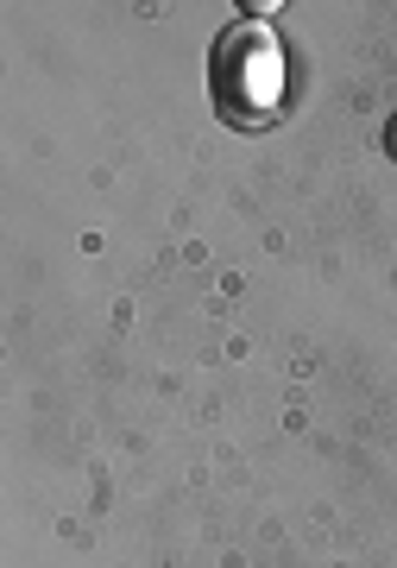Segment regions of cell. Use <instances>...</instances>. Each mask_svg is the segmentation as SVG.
Returning a JSON list of instances; mask_svg holds the SVG:
<instances>
[{
  "instance_id": "obj_2",
  "label": "cell",
  "mask_w": 397,
  "mask_h": 568,
  "mask_svg": "<svg viewBox=\"0 0 397 568\" xmlns=\"http://www.w3.org/2000/svg\"><path fill=\"white\" fill-rule=\"evenodd\" d=\"M385 152L397 159V114H391V126H385Z\"/></svg>"
},
{
  "instance_id": "obj_1",
  "label": "cell",
  "mask_w": 397,
  "mask_h": 568,
  "mask_svg": "<svg viewBox=\"0 0 397 568\" xmlns=\"http://www.w3.org/2000/svg\"><path fill=\"white\" fill-rule=\"evenodd\" d=\"M208 82H215V108L221 121H265L284 95V51L278 39L265 32V20H234L215 44V63H208Z\"/></svg>"
}]
</instances>
